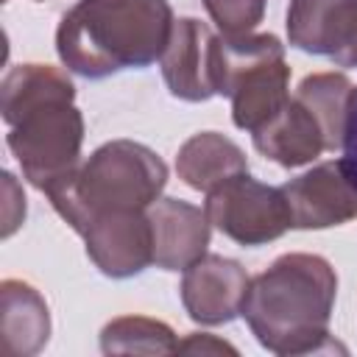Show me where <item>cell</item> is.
Instances as JSON below:
<instances>
[{
	"label": "cell",
	"instance_id": "22",
	"mask_svg": "<svg viewBox=\"0 0 357 357\" xmlns=\"http://www.w3.org/2000/svg\"><path fill=\"white\" fill-rule=\"evenodd\" d=\"M343 165L351 173V178L357 181V92H354V103L349 112V126H346V139H343Z\"/></svg>",
	"mask_w": 357,
	"mask_h": 357
},
{
	"label": "cell",
	"instance_id": "7",
	"mask_svg": "<svg viewBox=\"0 0 357 357\" xmlns=\"http://www.w3.org/2000/svg\"><path fill=\"white\" fill-rule=\"evenodd\" d=\"M293 229H329L357 218V181L343 159L324 162L282 184Z\"/></svg>",
	"mask_w": 357,
	"mask_h": 357
},
{
	"label": "cell",
	"instance_id": "8",
	"mask_svg": "<svg viewBox=\"0 0 357 357\" xmlns=\"http://www.w3.org/2000/svg\"><path fill=\"white\" fill-rule=\"evenodd\" d=\"M81 237L86 243V257L103 276L128 279L153 265V231L148 209L98 215Z\"/></svg>",
	"mask_w": 357,
	"mask_h": 357
},
{
	"label": "cell",
	"instance_id": "5",
	"mask_svg": "<svg viewBox=\"0 0 357 357\" xmlns=\"http://www.w3.org/2000/svg\"><path fill=\"white\" fill-rule=\"evenodd\" d=\"M22 176L42 192L70 176L81 162L84 117L73 100H50L28 112L6 137Z\"/></svg>",
	"mask_w": 357,
	"mask_h": 357
},
{
	"label": "cell",
	"instance_id": "19",
	"mask_svg": "<svg viewBox=\"0 0 357 357\" xmlns=\"http://www.w3.org/2000/svg\"><path fill=\"white\" fill-rule=\"evenodd\" d=\"M204 8L223 36H243L262 22L265 0H204Z\"/></svg>",
	"mask_w": 357,
	"mask_h": 357
},
{
	"label": "cell",
	"instance_id": "16",
	"mask_svg": "<svg viewBox=\"0 0 357 357\" xmlns=\"http://www.w3.org/2000/svg\"><path fill=\"white\" fill-rule=\"evenodd\" d=\"M50 100H75V86L61 70L50 64H20L6 73L0 86V112L8 128Z\"/></svg>",
	"mask_w": 357,
	"mask_h": 357
},
{
	"label": "cell",
	"instance_id": "15",
	"mask_svg": "<svg viewBox=\"0 0 357 357\" xmlns=\"http://www.w3.org/2000/svg\"><path fill=\"white\" fill-rule=\"evenodd\" d=\"M176 173L187 187L206 195L212 187L223 184L226 178L237 173H248V159L243 148L229 137L218 131H201V134H192L178 148Z\"/></svg>",
	"mask_w": 357,
	"mask_h": 357
},
{
	"label": "cell",
	"instance_id": "9",
	"mask_svg": "<svg viewBox=\"0 0 357 357\" xmlns=\"http://www.w3.org/2000/svg\"><path fill=\"white\" fill-rule=\"evenodd\" d=\"M287 39L304 53L357 67V0H290Z\"/></svg>",
	"mask_w": 357,
	"mask_h": 357
},
{
	"label": "cell",
	"instance_id": "2",
	"mask_svg": "<svg viewBox=\"0 0 357 357\" xmlns=\"http://www.w3.org/2000/svg\"><path fill=\"white\" fill-rule=\"evenodd\" d=\"M173 22L167 0H78L59 22L56 53L84 78L139 70L162 59Z\"/></svg>",
	"mask_w": 357,
	"mask_h": 357
},
{
	"label": "cell",
	"instance_id": "11",
	"mask_svg": "<svg viewBox=\"0 0 357 357\" xmlns=\"http://www.w3.org/2000/svg\"><path fill=\"white\" fill-rule=\"evenodd\" d=\"M215 42L218 36L201 20L181 17L173 22L170 42L159 59L170 95L201 103L218 95L215 86Z\"/></svg>",
	"mask_w": 357,
	"mask_h": 357
},
{
	"label": "cell",
	"instance_id": "3",
	"mask_svg": "<svg viewBox=\"0 0 357 357\" xmlns=\"http://www.w3.org/2000/svg\"><path fill=\"white\" fill-rule=\"evenodd\" d=\"M165 184L167 165L156 151L134 139H112L45 195L64 223L84 234L98 215L148 209L162 195Z\"/></svg>",
	"mask_w": 357,
	"mask_h": 357
},
{
	"label": "cell",
	"instance_id": "1",
	"mask_svg": "<svg viewBox=\"0 0 357 357\" xmlns=\"http://www.w3.org/2000/svg\"><path fill=\"white\" fill-rule=\"evenodd\" d=\"M337 296V273L318 254H282L248 282L240 315L262 349L290 354L332 351L329 318Z\"/></svg>",
	"mask_w": 357,
	"mask_h": 357
},
{
	"label": "cell",
	"instance_id": "13",
	"mask_svg": "<svg viewBox=\"0 0 357 357\" xmlns=\"http://www.w3.org/2000/svg\"><path fill=\"white\" fill-rule=\"evenodd\" d=\"M50 337V312L36 287L22 279L0 284V349L6 357H33Z\"/></svg>",
	"mask_w": 357,
	"mask_h": 357
},
{
	"label": "cell",
	"instance_id": "20",
	"mask_svg": "<svg viewBox=\"0 0 357 357\" xmlns=\"http://www.w3.org/2000/svg\"><path fill=\"white\" fill-rule=\"evenodd\" d=\"M3 184H6V195H8V201H6L3 237H11L20 229V223L25 220V195L20 192V187H17V181H14L11 173H3Z\"/></svg>",
	"mask_w": 357,
	"mask_h": 357
},
{
	"label": "cell",
	"instance_id": "18",
	"mask_svg": "<svg viewBox=\"0 0 357 357\" xmlns=\"http://www.w3.org/2000/svg\"><path fill=\"white\" fill-rule=\"evenodd\" d=\"M103 354H176V332L156 318L123 315L103 326L100 332Z\"/></svg>",
	"mask_w": 357,
	"mask_h": 357
},
{
	"label": "cell",
	"instance_id": "6",
	"mask_svg": "<svg viewBox=\"0 0 357 357\" xmlns=\"http://www.w3.org/2000/svg\"><path fill=\"white\" fill-rule=\"evenodd\" d=\"M204 209L209 223L240 245H262L293 229L282 187L262 184L248 173H237L212 187Z\"/></svg>",
	"mask_w": 357,
	"mask_h": 357
},
{
	"label": "cell",
	"instance_id": "21",
	"mask_svg": "<svg viewBox=\"0 0 357 357\" xmlns=\"http://www.w3.org/2000/svg\"><path fill=\"white\" fill-rule=\"evenodd\" d=\"M178 351H187V354H237V349L215 335H206V332H192L187 335L184 340H178Z\"/></svg>",
	"mask_w": 357,
	"mask_h": 357
},
{
	"label": "cell",
	"instance_id": "12",
	"mask_svg": "<svg viewBox=\"0 0 357 357\" xmlns=\"http://www.w3.org/2000/svg\"><path fill=\"white\" fill-rule=\"evenodd\" d=\"M153 231V265L165 271H187L206 254L209 218L206 209L181 198H156L148 206Z\"/></svg>",
	"mask_w": 357,
	"mask_h": 357
},
{
	"label": "cell",
	"instance_id": "14",
	"mask_svg": "<svg viewBox=\"0 0 357 357\" xmlns=\"http://www.w3.org/2000/svg\"><path fill=\"white\" fill-rule=\"evenodd\" d=\"M251 139L262 156L282 167L310 165L321 151H326L318 120L298 98H290L276 117L251 134Z\"/></svg>",
	"mask_w": 357,
	"mask_h": 357
},
{
	"label": "cell",
	"instance_id": "4",
	"mask_svg": "<svg viewBox=\"0 0 357 357\" xmlns=\"http://www.w3.org/2000/svg\"><path fill=\"white\" fill-rule=\"evenodd\" d=\"M284 45L273 33L218 36L215 86L231 100V120L243 131L262 128L290 100Z\"/></svg>",
	"mask_w": 357,
	"mask_h": 357
},
{
	"label": "cell",
	"instance_id": "17",
	"mask_svg": "<svg viewBox=\"0 0 357 357\" xmlns=\"http://www.w3.org/2000/svg\"><path fill=\"white\" fill-rule=\"evenodd\" d=\"M354 92H357V86L343 73H312L298 84L296 98L318 120L326 151L343 148Z\"/></svg>",
	"mask_w": 357,
	"mask_h": 357
},
{
	"label": "cell",
	"instance_id": "10",
	"mask_svg": "<svg viewBox=\"0 0 357 357\" xmlns=\"http://www.w3.org/2000/svg\"><path fill=\"white\" fill-rule=\"evenodd\" d=\"M248 282L251 279L240 262L220 254H204L184 271L181 304L195 324H229L243 310Z\"/></svg>",
	"mask_w": 357,
	"mask_h": 357
}]
</instances>
